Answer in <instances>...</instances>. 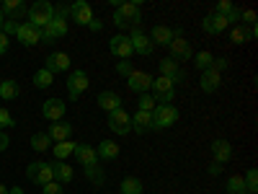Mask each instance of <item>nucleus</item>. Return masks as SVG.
I'll return each mask as SVG.
<instances>
[{
	"label": "nucleus",
	"mask_w": 258,
	"mask_h": 194,
	"mask_svg": "<svg viewBox=\"0 0 258 194\" xmlns=\"http://www.w3.org/2000/svg\"><path fill=\"white\" fill-rule=\"evenodd\" d=\"M96 153H98V158H103V161H114V158H119V145H116L114 140H101L98 148H96Z\"/></svg>",
	"instance_id": "cd10ccee"
},
{
	"label": "nucleus",
	"mask_w": 258,
	"mask_h": 194,
	"mask_svg": "<svg viewBox=\"0 0 258 194\" xmlns=\"http://www.w3.org/2000/svg\"><path fill=\"white\" fill-rule=\"evenodd\" d=\"M132 129H135L137 135L150 132V129H153V112H140L137 109V114L132 117Z\"/></svg>",
	"instance_id": "5701e85b"
},
{
	"label": "nucleus",
	"mask_w": 258,
	"mask_h": 194,
	"mask_svg": "<svg viewBox=\"0 0 258 194\" xmlns=\"http://www.w3.org/2000/svg\"><path fill=\"white\" fill-rule=\"evenodd\" d=\"M240 18H243V24L255 26V13H253L250 8H240ZM243 24H240V26H243Z\"/></svg>",
	"instance_id": "37998d69"
},
{
	"label": "nucleus",
	"mask_w": 258,
	"mask_h": 194,
	"mask_svg": "<svg viewBox=\"0 0 258 194\" xmlns=\"http://www.w3.org/2000/svg\"><path fill=\"white\" fill-rule=\"evenodd\" d=\"M8 194H24V189H21V186H13V189H8Z\"/></svg>",
	"instance_id": "864d4df0"
},
{
	"label": "nucleus",
	"mask_w": 258,
	"mask_h": 194,
	"mask_svg": "<svg viewBox=\"0 0 258 194\" xmlns=\"http://www.w3.org/2000/svg\"><path fill=\"white\" fill-rule=\"evenodd\" d=\"M225 189H227V194H248V191H245V179H243V174H232V176H227Z\"/></svg>",
	"instance_id": "c756f323"
},
{
	"label": "nucleus",
	"mask_w": 258,
	"mask_h": 194,
	"mask_svg": "<svg viewBox=\"0 0 258 194\" xmlns=\"http://www.w3.org/2000/svg\"><path fill=\"white\" fill-rule=\"evenodd\" d=\"M109 50H111V55L119 57V60H129V57L135 55L132 41H129L126 34H116V36H111V39H109Z\"/></svg>",
	"instance_id": "1a4fd4ad"
},
{
	"label": "nucleus",
	"mask_w": 258,
	"mask_h": 194,
	"mask_svg": "<svg viewBox=\"0 0 258 194\" xmlns=\"http://www.w3.org/2000/svg\"><path fill=\"white\" fill-rule=\"evenodd\" d=\"M16 31H18L16 21H3V34H6V36H16Z\"/></svg>",
	"instance_id": "a18cd8bd"
},
{
	"label": "nucleus",
	"mask_w": 258,
	"mask_h": 194,
	"mask_svg": "<svg viewBox=\"0 0 258 194\" xmlns=\"http://www.w3.org/2000/svg\"><path fill=\"white\" fill-rule=\"evenodd\" d=\"M64 34H68V18H59L54 16L49 24L41 29V44H54L57 39H62Z\"/></svg>",
	"instance_id": "423d86ee"
},
{
	"label": "nucleus",
	"mask_w": 258,
	"mask_h": 194,
	"mask_svg": "<svg viewBox=\"0 0 258 194\" xmlns=\"http://www.w3.org/2000/svg\"><path fill=\"white\" fill-rule=\"evenodd\" d=\"M29 24L31 26H36V29H44L49 21L54 18V6L52 3H47V0H36V3L29 8Z\"/></svg>",
	"instance_id": "f03ea898"
},
{
	"label": "nucleus",
	"mask_w": 258,
	"mask_h": 194,
	"mask_svg": "<svg viewBox=\"0 0 258 194\" xmlns=\"http://www.w3.org/2000/svg\"><path fill=\"white\" fill-rule=\"evenodd\" d=\"M227 26H230V21L225 16H220V13H209V16L202 18V29L207 34H222Z\"/></svg>",
	"instance_id": "dca6fc26"
},
{
	"label": "nucleus",
	"mask_w": 258,
	"mask_h": 194,
	"mask_svg": "<svg viewBox=\"0 0 258 194\" xmlns=\"http://www.w3.org/2000/svg\"><path fill=\"white\" fill-rule=\"evenodd\" d=\"M126 88L132 91V93H147L150 88H153V75L145 73V70H132L126 78Z\"/></svg>",
	"instance_id": "6e6552de"
},
{
	"label": "nucleus",
	"mask_w": 258,
	"mask_h": 194,
	"mask_svg": "<svg viewBox=\"0 0 258 194\" xmlns=\"http://www.w3.org/2000/svg\"><path fill=\"white\" fill-rule=\"evenodd\" d=\"M178 109L173 104H158L153 109V129H168L178 122Z\"/></svg>",
	"instance_id": "7ed1b4c3"
},
{
	"label": "nucleus",
	"mask_w": 258,
	"mask_h": 194,
	"mask_svg": "<svg viewBox=\"0 0 258 194\" xmlns=\"http://www.w3.org/2000/svg\"><path fill=\"white\" fill-rule=\"evenodd\" d=\"M111 21H114V26L119 29V34H121V29H142L140 3H119V6L114 8Z\"/></svg>",
	"instance_id": "f257e3e1"
},
{
	"label": "nucleus",
	"mask_w": 258,
	"mask_h": 194,
	"mask_svg": "<svg viewBox=\"0 0 258 194\" xmlns=\"http://www.w3.org/2000/svg\"><path fill=\"white\" fill-rule=\"evenodd\" d=\"M147 36H150V41H153V47H158V44H160V47H168L170 41L176 39V36H173V29H168V26H155Z\"/></svg>",
	"instance_id": "4be33fe9"
},
{
	"label": "nucleus",
	"mask_w": 258,
	"mask_h": 194,
	"mask_svg": "<svg viewBox=\"0 0 258 194\" xmlns=\"http://www.w3.org/2000/svg\"><path fill=\"white\" fill-rule=\"evenodd\" d=\"M49 140H52V145L54 142H62V140H70V135H73V124L70 122H64V119H59V122H54L52 127H49Z\"/></svg>",
	"instance_id": "412c9836"
},
{
	"label": "nucleus",
	"mask_w": 258,
	"mask_h": 194,
	"mask_svg": "<svg viewBox=\"0 0 258 194\" xmlns=\"http://www.w3.org/2000/svg\"><path fill=\"white\" fill-rule=\"evenodd\" d=\"M155 106H158V101H155L153 93H142L140 96V112H153Z\"/></svg>",
	"instance_id": "58836bf2"
},
{
	"label": "nucleus",
	"mask_w": 258,
	"mask_h": 194,
	"mask_svg": "<svg viewBox=\"0 0 258 194\" xmlns=\"http://www.w3.org/2000/svg\"><path fill=\"white\" fill-rule=\"evenodd\" d=\"M227 65H230V62H227V57H212L209 70H214V73H220V75H222V73L227 70Z\"/></svg>",
	"instance_id": "ea45409f"
},
{
	"label": "nucleus",
	"mask_w": 258,
	"mask_h": 194,
	"mask_svg": "<svg viewBox=\"0 0 258 194\" xmlns=\"http://www.w3.org/2000/svg\"><path fill=\"white\" fill-rule=\"evenodd\" d=\"M85 91H88V73L85 70H73L68 78V96L70 101H78Z\"/></svg>",
	"instance_id": "0eeeda50"
},
{
	"label": "nucleus",
	"mask_w": 258,
	"mask_h": 194,
	"mask_svg": "<svg viewBox=\"0 0 258 194\" xmlns=\"http://www.w3.org/2000/svg\"><path fill=\"white\" fill-rule=\"evenodd\" d=\"M232 158V145L227 142V140H214L212 142V161L214 163H227Z\"/></svg>",
	"instance_id": "aec40b11"
},
{
	"label": "nucleus",
	"mask_w": 258,
	"mask_h": 194,
	"mask_svg": "<svg viewBox=\"0 0 258 194\" xmlns=\"http://www.w3.org/2000/svg\"><path fill=\"white\" fill-rule=\"evenodd\" d=\"M64 112H68V104H64L62 99H47L44 104H41V114H44V119H49V122H59L64 117Z\"/></svg>",
	"instance_id": "f8f14e48"
},
{
	"label": "nucleus",
	"mask_w": 258,
	"mask_h": 194,
	"mask_svg": "<svg viewBox=\"0 0 258 194\" xmlns=\"http://www.w3.org/2000/svg\"><path fill=\"white\" fill-rule=\"evenodd\" d=\"M227 21H230V24H238V21H240V8H238V6L227 13Z\"/></svg>",
	"instance_id": "de8ad7c7"
},
{
	"label": "nucleus",
	"mask_w": 258,
	"mask_h": 194,
	"mask_svg": "<svg viewBox=\"0 0 258 194\" xmlns=\"http://www.w3.org/2000/svg\"><path fill=\"white\" fill-rule=\"evenodd\" d=\"M8 47H11V39H8L3 31H0V55H6V52H8Z\"/></svg>",
	"instance_id": "49530a36"
},
{
	"label": "nucleus",
	"mask_w": 258,
	"mask_h": 194,
	"mask_svg": "<svg viewBox=\"0 0 258 194\" xmlns=\"http://www.w3.org/2000/svg\"><path fill=\"white\" fill-rule=\"evenodd\" d=\"M170 80H173V85H176V83H183V80H186V73H183V70H178V73H176L173 78H170Z\"/></svg>",
	"instance_id": "3c124183"
},
{
	"label": "nucleus",
	"mask_w": 258,
	"mask_h": 194,
	"mask_svg": "<svg viewBox=\"0 0 258 194\" xmlns=\"http://www.w3.org/2000/svg\"><path fill=\"white\" fill-rule=\"evenodd\" d=\"M73 156L78 158V163H80V166H96V163H98V153H96V148H93V145H85V142H78V145H75Z\"/></svg>",
	"instance_id": "f3484780"
},
{
	"label": "nucleus",
	"mask_w": 258,
	"mask_h": 194,
	"mask_svg": "<svg viewBox=\"0 0 258 194\" xmlns=\"http://www.w3.org/2000/svg\"><path fill=\"white\" fill-rule=\"evenodd\" d=\"M8 145H11V137H8L6 132H0V153H3V150H8Z\"/></svg>",
	"instance_id": "8fccbe9b"
},
{
	"label": "nucleus",
	"mask_w": 258,
	"mask_h": 194,
	"mask_svg": "<svg viewBox=\"0 0 258 194\" xmlns=\"http://www.w3.org/2000/svg\"><path fill=\"white\" fill-rule=\"evenodd\" d=\"M31 148L36 150V153H44V150H49V148H52L49 135H47V132H34V135H31Z\"/></svg>",
	"instance_id": "f704fd0d"
},
{
	"label": "nucleus",
	"mask_w": 258,
	"mask_h": 194,
	"mask_svg": "<svg viewBox=\"0 0 258 194\" xmlns=\"http://www.w3.org/2000/svg\"><path fill=\"white\" fill-rule=\"evenodd\" d=\"M85 176H88V181L93 186H103L106 184V174H103V168L96 163V166H85Z\"/></svg>",
	"instance_id": "2f4dec72"
},
{
	"label": "nucleus",
	"mask_w": 258,
	"mask_h": 194,
	"mask_svg": "<svg viewBox=\"0 0 258 194\" xmlns=\"http://www.w3.org/2000/svg\"><path fill=\"white\" fill-rule=\"evenodd\" d=\"M18 91H21V88H18L16 80H11V78H8V80H0V99L13 101V99L18 96Z\"/></svg>",
	"instance_id": "473e14b6"
},
{
	"label": "nucleus",
	"mask_w": 258,
	"mask_h": 194,
	"mask_svg": "<svg viewBox=\"0 0 258 194\" xmlns=\"http://www.w3.org/2000/svg\"><path fill=\"white\" fill-rule=\"evenodd\" d=\"M158 65H160V75H163V78H173V75L181 70V65H178L173 57H163Z\"/></svg>",
	"instance_id": "72a5a7b5"
},
{
	"label": "nucleus",
	"mask_w": 258,
	"mask_h": 194,
	"mask_svg": "<svg viewBox=\"0 0 258 194\" xmlns=\"http://www.w3.org/2000/svg\"><path fill=\"white\" fill-rule=\"evenodd\" d=\"M98 106L103 112H116V109H121V96L119 93H114V91H103V93H98Z\"/></svg>",
	"instance_id": "b1692460"
},
{
	"label": "nucleus",
	"mask_w": 258,
	"mask_h": 194,
	"mask_svg": "<svg viewBox=\"0 0 258 194\" xmlns=\"http://www.w3.org/2000/svg\"><path fill=\"white\" fill-rule=\"evenodd\" d=\"M243 179H245V191L248 194H258V171L255 168H248Z\"/></svg>",
	"instance_id": "e433bc0d"
},
{
	"label": "nucleus",
	"mask_w": 258,
	"mask_h": 194,
	"mask_svg": "<svg viewBox=\"0 0 258 194\" xmlns=\"http://www.w3.org/2000/svg\"><path fill=\"white\" fill-rule=\"evenodd\" d=\"M153 96H155V101L158 104H173V99H176V85H173V80L170 78H163V75H158V78H153Z\"/></svg>",
	"instance_id": "20e7f679"
},
{
	"label": "nucleus",
	"mask_w": 258,
	"mask_h": 194,
	"mask_svg": "<svg viewBox=\"0 0 258 194\" xmlns=\"http://www.w3.org/2000/svg\"><path fill=\"white\" fill-rule=\"evenodd\" d=\"M168 50H170V57H173L176 62L181 60H191L194 57V52H191V44H188V41L183 39V36H178V39H173V41H170V44H168Z\"/></svg>",
	"instance_id": "6ab92c4d"
},
{
	"label": "nucleus",
	"mask_w": 258,
	"mask_h": 194,
	"mask_svg": "<svg viewBox=\"0 0 258 194\" xmlns=\"http://www.w3.org/2000/svg\"><path fill=\"white\" fill-rule=\"evenodd\" d=\"M142 189H145V186H142V181H140L137 176H126V179L119 184V191H121V194H142Z\"/></svg>",
	"instance_id": "7c9ffc66"
},
{
	"label": "nucleus",
	"mask_w": 258,
	"mask_h": 194,
	"mask_svg": "<svg viewBox=\"0 0 258 194\" xmlns=\"http://www.w3.org/2000/svg\"><path fill=\"white\" fill-rule=\"evenodd\" d=\"M109 127L116 135H129L132 132V117H129L124 109H116V112L109 114Z\"/></svg>",
	"instance_id": "9b49d317"
},
{
	"label": "nucleus",
	"mask_w": 258,
	"mask_h": 194,
	"mask_svg": "<svg viewBox=\"0 0 258 194\" xmlns=\"http://www.w3.org/2000/svg\"><path fill=\"white\" fill-rule=\"evenodd\" d=\"M135 68H132V62H129V60H119L116 62V73L119 75H124V78H129V73H132Z\"/></svg>",
	"instance_id": "79ce46f5"
},
{
	"label": "nucleus",
	"mask_w": 258,
	"mask_h": 194,
	"mask_svg": "<svg viewBox=\"0 0 258 194\" xmlns=\"http://www.w3.org/2000/svg\"><path fill=\"white\" fill-rule=\"evenodd\" d=\"M199 85H202V91H204V93H214V91H217L220 85H222V75H220V73H214V70H204Z\"/></svg>",
	"instance_id": "393cba45"
},
{
	"label": "nucleus",
	"mask_w": 258,
	"mask_h": 194,
	"mask_svg": "<svg viewBox=\"0 0 258 194\" xmlns=\"http://www.w3.org/2000/svg\"><path fill=\"white\" fill-rule=\"evenodd\" d=\"M0 194H8V186L6 184H0Z\"/></svg>",
	"instance_id": "5fc2aeb1"
},
{
	"label": "nucleus",
	"mask_w": 258,
	"mask_h": 194,
	"mask_svg": "<svg viewBox=\"0 0 258 194\" xmlns=\"http://www.w3.org/2000/svg\"><path fill=\"white\" fill-rule=\"evenodd\" d=\"M78 142L73 140H62V142H54L52 145V153H54V161H64V158H70L73 156V150H75Z\"/></svg>",
	"instance_id": "c85d7f7f"
},
{
	"label": "nucleus",
	"mask_w": 258,
	"mask_h": 194,
	"mask_svg": "<svg viewBox=\"0 0 258 194\" xmlns=\"http://www.w3.org/2000/svg\"><path fill=\"white\" fill-rule=\"evenodd\" d=\"M16 122H13V117H11V112L8 109H3V106H0V132H3V129H8V127H13Z\"/></svg>",
	"instance_id": "a19ab883"
},
{
	"label": "nucleus",
	"mask_w": 258,
	"mask_h": 194,
	"mask_svg": "<svg viewBox=\"0 0 258 194\" xmlns=\"http://www.w3.org/2000/svg\"><path fill=\"white\" fill-rule=\"evenodd\" d=\"M258 36V26H235L232 29V34H230V39H232V44H245V41H250V39H255Z\"/></svg>",
	"instance_id": "a878e982"
},
{
	"label": "nucleus",
	"mask_w": 258,
	"mask_h": 194,
	"mask_svg": "<svg viewBox=\"0 0 258 194\" xmlns=\"http://www.w3.org/2000/svg\"><path fill=\"white\" fill-rule=\"evenodd\" d=\"M209 174H212V176H217V174H220V163H214V161H212V163H209Z\"/></svg>",
	"instance_id": "603ef678"
},
{
	"label": "nucleus",
	"mask_w": 258,
	"mask_h": 194,
	"mask_svg": "<svg viewBox=\"0 0 258 194\" xmlns=\"http://www.w3.org/2000/svg\"><path fill=\"white\" fill-rule=\"evenodd\" d=\"M16 36H18V41L24 47H34V44H39V41H41V29H36V26L29 24V21H24V24H18Z\"/></svg>",
	"instance_id": "ddd939ff"
},
{
	"label": "nucleus",
	"mask_w": 258,
	"mask_h": 194,
	"mask_svg": "<svg viewBox=\"0 0 258 194\" xmlns=\"http://www.w3.org/2000/svg\"><path fill=\"white\" fill-rule=\"evenodd\" d=\"M41 194H62V184H57V181H49V184H44V186H41Z\"/></svg>",
	"instance_id": "c03bdc74"
},
{
	"label": "nucleus",
	"mask_w": 258,
	"mask_h": 194,
	"mask_svg": "<svg viewBox=\"0 0 258 194\" xmlns=\"http://www.w3.org/2000/svg\"><path fill=\"white\" fill-rule=\"evenodd\" d=\"M3 21H6V18H3V11H0V31H3Z\"/></svg>",
	"instance_id": "6e6d98bb"
},
{
	"label": "nucleus",
	"mask_w": 258,
	"mask_h": 194,
	"mask_svg": "<svg viewBox=\"0 0 258 194\" xmlns=\"http://www.w3.org/2000/svg\"><path fill=\"white\" fill-rule=\"evenodd\" d=\"M88 29H91V31H96V34H98V31H101V29H103V21H101V18H93V21H91V24H88Z\"/></svg>",
	"instance_id": "09e8293b"
},
{
	"label": "nucleus",
	"mask_w": 258,
	"mask_h": 194,
	"mask_svg": "<svg viewBox=\"0 0 258 194\" xmlns=\"http://www.w3.org/2000/svg\"><path fill=\"white\" fill-rule=\"evenodd\" d=\"M93 18H96V16H93V8L85 3V0H78V3L70 6V18H68V21H75L78 26H88Z\"/></svg>",
	"instance_id": "9d476101"
},
{
	"label": "nucleus",
	"mask_w": 258,
	"mask_h": 194,
	"mask_svg": "<svg viewBox=\"0 0 258 194\" xmlns=\"http://www.w3.org/2000/svg\"><path fill=\"white\" fill-rule=\"evenodd\" d=\"M52 83H54V75H52L49 70L41 68V70L34 73V85H36V88H49Z\"/></svg>",
	"instance_id": "c9c22d12"
},
{
	"label": "nucleus",
	"mask_w": 258,
	"mask_h": 194,
	"mask_svg": "<svg viewBox=\"0 0 258 194\" xmlns=\"http://www.w3.org/2000/svg\"><path fill=\"white\" fill-rule=\"evenodd\" d=\"M0 11H3V18L6 21H21V18L29 13V8L21 3V0H6V3L0 6Z\"/></svg>",
	"instance_id": "a211bd4d"
},
{
	"label": "nucleus",
	"mask_w": 258,
	"mask_h": 194,
	"mask_svg": "<svg viewBox=\"0 0 258 194\" xmlns=\"http://www.w3.org/2000/svg\"><path fill=\"white\" fill-rule=\"evenodd\" d=\"M44 62H47V65H44V70H49L52 75H54V73L70 70V55H68V52H52Z\"/></svg>",
	"instance_id": "4468645a"
},
{
	"label": "nucleus",
	"mask_w": 258,
	"mask_h": 194,
	"mask_svg": "<svg viewBox=\"0 0 258 194\" xmlns=\"http://www.w3.org/2000/svg\"><path fill=\"white\" fill-rule=\"evenodd\" d=\"M194 65L204 73V70H209V65H212V55L207 52V50H202L199 55H194Z\"/></svg>",
	"instance_id": "4c0bfd02"
},
{
	"label": "nucleus",
	"mask_w": 258,
	"mask_h": 194,
	"mask_svg": "<svg viewBox=\"0 0 258 194\" xmlns=\"http://www.w3.org/2000/svg\"><path fill=\"white\" fill-rule=\"evenodd\" d=\"M52 171H54V181L57 184H70L73 181V166H68L64 161H54L52 163Z\"/></svg>",
	"instance_id": "bb28decb"
},
{
	"label": "nucleus",
	"mask_w": 258,
	"mask_h": 194,
	"mask_svg": "<svg viewBox=\"0 0 258 194\" xmlns=\"http://www.w3.org/2000/svg\"><path fill=\"white\" fill-rule=\"evenodd\" d=\"M26 176H29V181H34V184H39V186H44V184L54 181L52 163H44V161H34V163H29Z\"/></svg>",
	"instance_id": "39448f33"
},
{
	"label": "nucleus",
	"mask_w": 258,
	"mask_h": 194,
	"mask_svg": "<svg viewBox=\"0 0 258 194\" xmlns=\"http://www.w3.org/2000/svg\"><path fill=\"white\" fill-rule=\"evenodd\" d=\"M129 41H132V50L140 52V55H153V41H150V36L142 31V29H132V34H129Z\"/></svg>",
	"instance_id": "2eb2a0df"
}]
</instances>
